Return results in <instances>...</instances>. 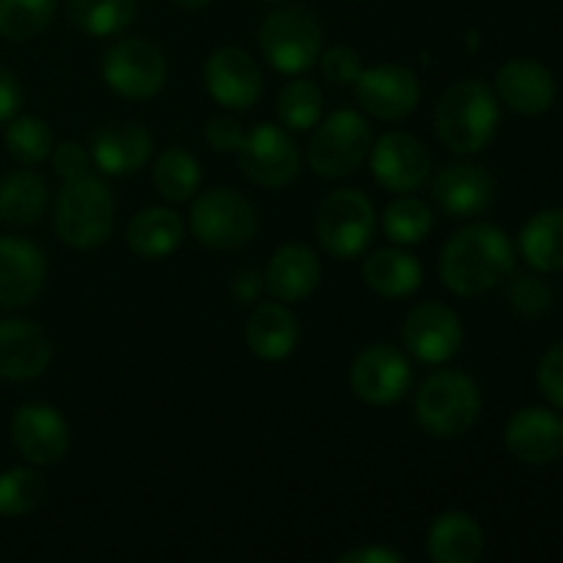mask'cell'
Masks as SVG:
<instances>
[{
	"label": "cell",
	"instance_id": "d590c367",
	"mask_svg": "<svg viewBox=\"0 0 563 563\" xmlns=\"http://www.w3.org/2000/svg\"><path fill=\"white\" fill-rule=\"evenodd\" d=\"M47 484L31 467H11L0 473V517H25L42 504Z\"/></svg>",
	"mask_w": 563,
	"mask_h": 563
},
{
	"label": "cell",
	"instance_id": "9c48e42d",
	"mask_svg": "<svg viewBox=\"0 0 563 563\" xmlns=\"http://www.w3.org/2000/svg\"><path fill=\"white\" fill-rule=\"evenodd\" d=\"M165 77H168V64L163 49L146 38H119L102 55V80L124 99L143 102L157 97L165 86Z\"/></svg>",
	"mask_w": 563,
	"mask_h": 563
},
{
	"label": "cell",
	"instance_id": "52a82bcc",
	"mask_svg": "<svg viewBox=\"0 0 563 563\" xmlns=\"http://www.w3.org/2000/svg\"><path fill=\"white\" fill-rule=\"evenodd\" d=\"M192 234L214 251H234L247 245L258 229V214L253 203L229 187H218L192 201Z\"/></svg>",
	"mask_w": 563,
	"mask_h": 563
},
{
	"label": "cell",
	"instance_id": "5bb4252c",
	"mask_svg": "<svg viewBox=\"0 0 563 563\" xmlns=\"http://www.w3.org/2000/svg\"><path fill=\"white\" fill-rule=\"evenodd\" d=\"M401 339L412 357L440 366L460 352L462 322L456 311H451L443 302H421L405 317Z\"/></svg>",
	"mask_w": 563,
	"mask_h": 563
},
{
	"label": "cell",
	"instance_id": "2e32d148",
	"mask_svg": "<svg viewBox=\"0 0 563 563\" xmlns=\"http://www.w3.org/2000/svg\"><path fill=\"white\" fill-rule=\"evenodd\" d=\"M209 97L229 110H247L262 97V69L251 53L240 47H220L203 66Z\"/></svg>",
	"mask_w": 563,
	"mask_h": 563
},
{
	"label": "cell",
	"instance_id": "603a6c76",
	"mask_svg": "<svg viewBox=\"0 0 563 563\" xmlns=\"http://www.w3.org/2000/svg\"><path fill=\"white\" fill-rule=\"evenodd\" d=\"M91 157L108 176L137 174L152 157V135L135 121H113L97 130Z\"/></svg>",
	"mask_w": 563,
	"mask_h": 563
},
{
	"label": "cell",
	"instance_id": "5b68a950",
	"mask_svg": "<svg viewBox=\"0 0 563 563\" xmlns=\"http://www.w3.org/2000/svg\"><path fill=\"white\" fill-rule=\"evenodd\" d=\"M264 58L284 75L308 71L322 55V25L302 5H284L269 11L258 31Z\"/></svg>",
	"mask_w": 563,
	"mask_h": 563
},
{
	"label": "cell",
	"instance_id": "ba28073f",
	"mask_svg": "<svg viewBox=\"0 0 563 563\" xmlns=\"http://www.w3.org/2000/svg\"><path fill=\"white\" fill-rule=\"evenodd\" d=\"M317 236L333 258L363 256L374 240V207L366 192L335 190L322 201L317 214Z\"/></svg>",
	"mask_w": 563,
	"mask_h": 563
},
{
	"label": "cell",
	"instance_id": "60d3db41",
	"mask_svg": "<svg viewBox=\"0 0 563 563\" xmlns=\"http://www.w3.org/2000/svg\"><path fill=\"white\" fill-rule=\"evenodd\" d=\"M207 143L214 152H240L242 143H245V132H242L240 121L229 119V115H218L207 124Z\"/></svg>",
	"mask_w": 563,
	"mask_h": 563
},
{
	"label": "cell",
	"instance_id": "8fae6325",
	"mask_svg": "<svg viewBox=\"0 0 563 563\" xmlns=\"http://www.w3.org/2000/svg\"><path fill=\"white\" fill-rule=\"evenodd\" d=\"M350 385L366 405L385 407L405 399L412 385V366L405 352L390 344L366 346L350 368Z\"/></svg>",
	"mask_w": 563,
	"mask_h": 563
},
{
	"label": "cell",
	"instance_id": "484cf974",
	"mask_svg": "<svg viewBox=\"0 0 563 563\" xmlns=\"http://www.w3.org/2000/svg\"><path fill=\"white\" fill-rule=\"evenodd\" d=\"M363 280L372 291L388 300H399V297L418 291L423 280V267L416 256L396 247H385V251L372 253L363 262Z\"/></svg>",
	"mask_w": 563,
	"mask_h": 563
},
{
	"label": "cell",
	"instance_id": "4dcf8cb0",
	"mask_svg": "<svg viewBox=\"0 0 563 563\" xmlns=\"http://www.w3.org/2000/svg\"><path fill=\"white\" fill-rule=\"evenodd\" d=\"M201 185V165L179 146L165 148L154 163V187L170 203L190 201Z\"/></svg>",
	"mask_w": 563,
	"mask_h": 563
},
{
	"label": "cell",
	"instance_id": "3957f363",
	"mask_svg": "<svg viewBox=\"0 0 563 563\" xmlns=\"http://www.w3.org/2000/svg\"><path fill=\"white\" fill-rule=\"evenodd\" d=\"M115 225V201L110 187L86 174L66 181L55 203V231L77 251H91L110 240Z\"/></svg>",
	"mask_w": 563,
	"mask_h": 563
},
{
	"label": "cell",
	"instance_id": "f546056e",
	"mask_svg": "<svg viewBox=\"0 0 563 563\" xmlns=\"http://www.w3.org/2000/svg\"><path fill=\"white\" fill-rule=\"evenodd\" d=\"M135 0H66V14L93 38L119 36L135 20Z\"/></svg>",
	"mask_w": 563,
	"mask_h": 563
},
{
	"label": "cell",
	"instance_id": "8992f818",
	"mask_svg": "<svg viewBox=\"0 0 563 563\" xmlns=\"http://www.w3.org/2000/svg\"><path fill=\"white\" fill-rule=\"evenodd\" d=\"M372 146L368 121L355 110H335L313 132L308 143V165L324 179H344L366 163Z\"/></svg>",
	"mask_w": 563,
	"mask_h": 563
},
{
	"label": "cell",
	"instance_id": "ac0fdd59",
	"mask_svg": "<svg viewBox=\"0 0 563 563\" xmlns=\"http://www.w3.org/2000/svg\"><path fill=\"white\" fill-rule=\"evenodd\" d=\"M498 97L506 108L520 115H542L555 102V77L544 64L533 58H515L504 64L495 77Z\"/></svg>",
	"mask_w": 563,
	"mask_h": 563
},
{
	"label": "cell",
	"instance_id": "bcb514c9",
	"mask_svg": "<svg viewBox=\"0 0 563 563\" xmlns=\"http://www.w3.org/2000/svg\"><path fill=\"white\" fill-rule=\"evenodd\" d=\"M269 3H280V0H269Z\"/></svg>",
	"mask_w": 563,
	"mask_h": 563
},
{
	"label": "cell",
	"instance_id": "ffe728a7",
	"mask_svg": "<svg viewBox=\"0 0 563 563\" xmlns=\"http://www.w3.org/2000/svg\"><path fill=\"white\" fill-rule=\"evenodd\" d=\"M432 198L451 218H473L489 209L495 198V181L473 163H451L434 176Z\"/></svg>",
	"mask_w": 563,
	"mask_h": 563
},
{
	"label": "cell",
	"instance_id": "d6986e66",
	"mask_svg": "<svg viewBox=\"0 0 563 563\" xmlns=\"http://www.w3.org/2000/svg\"><path fill=\"white\" fill-rule=\"evenodd\" d=\"M506 449L528 465H548L563 454V421L553 410L526 407L506 423Z\"/></svg>",
	"mask_w": 563,
	"mask_h": 563
},
{
	"label": "cell",
	"instance_id": "cb8c5ba5",
	"mask_svg": "<svg viewBox=\"0 0 563 563\" xmlns=\"http://www.w3.org/2000/svg\"><path fill=\"white\" fill-rule=\"evenodd\" d=\"M247 346L262 361H284L297 350L300 324L284 302H262L247 319Z\"/></svg>",
	"mask_w": 563,
	"mask_h": 563
},
{
	"label": "cell",
	"instance_id": "30bf717a",
	"mask_svg": "<svg viewBox=\"0 0 563 563\" xmlns=\"http://www.w3.org/2000/svg\"><path fill=\"white\" fill-rule=\"evenodd\" d=\"M236 154H240V165L247 179L269 190L291 185L300 174V148L295 146L284 126H253Z\"/></svg>",
	"mask_w": 563,
	"mask_h": 563
},
{
	"label": "cell",
	"instance_id": "277c9868",
	"mask_svg": "<svg viewBox=\"0 0 563 563\" xmlns=\"http://www.w3.org/2000/svg\"><path fill=\"white\" fill-rule=\"evenodd\" d=\"M482 416V394L467 374L443 368L416 394V418L432 438H460Z\"/></svg>",
	"mask_w": 563,
	"mask_h": 563
},
{
	"label": "cell",
	"instance_id": "f35d334b",
	"mask_svg": "<svg viewBox=\"0 0 563 563\" xmlns=\"http://www.w3.org/2000/svg\"><path fill=\"white\" fill-rule=\"evenodd\" d=\"M539 388L550 405L563 410V341H555L539 363Z\"/></svg>",
	"mask_w": 563,
	"mask_h": 563
},
{
	"label": "cell",
	"instance_id": "44dd1931",
	"mask_svg": "<svg viewBox=\"0 0 563 563\" xmlns=\"http://www.w3.org/2000/svg\"><path fill=\"white\" fill-rule=\"evenodd\" d=\"M53 344L38 324L25 319H0V377L33 379L47 372Z\"/></svg>",
	"mask_w": 563,
	"mask_h": 563
},
{
	"label": "cell",
	"instance_id": "4fadbf2b",
	"mask_svg": "<svg viewBox=\"0 0 563 563\" xmlns=\"http://www.w3.org/2000/svg\"><path fill=\"white\" fill-rule=\"evenodd\" d=\"M372 174L385 190L412 192L421 190L432 176V157L427 146L410 132H388L368 152Z\"/></svg>",
	"mask_w": 563,
	"mask_h": 563
},
{
	"label": "cell",
	"instance_id": "7a4b0ae2",
	"mask_svg": "<svg viewBox=\"0 0 563 563\" xmlns=\"http://www.w3.org/2000/svg\"><path fill=\"white\" fill-rule=\"evenodd\" d=\"M498 97L478 80H462L445 88L434 113L440 141L456 154H476L489 146L498 132Z\"/></svg>",
	"mask_w": 563,
	"mask_h": 563
},
{
	"label": "cell",
	"instance_id": "f1b7e54d",
	"mask_svg": "<svg viewBox=\"0 0 563 563\" xmlns=\"http://www.w3.org/2000/svg\"><path fill=\"white\" fill-rule=\"evenodd\" d=\"M47 207V185L33 170H14L0 181V220L9 225H33Z\"/></svg>",
	"mask_w": 563,
	"mask_h": 563
},
{
	"label": "cell",
	"instance_id": "9a60e30c",
	"mask_svg": "<svg viewBox=\"0 0 563 563\" xmlns=\"http://www.w3.org/2000/svg\"><path fill=\"white\" fill-rule=\"evenodd\" d=\"M355 97L368 115L383 121L405 119L418 108L421 86L407 66L379 64L363 69L355 80Z\"/></svg>",
	"mask_w": 563,
	"mask_h": 563
},
{
	"label": "cell",
	"instance_id": "d6a6232c",
	"mask_svg": "<svg viewBox=\"0 0 563 563\" xmlns=\"http://www.w3.org/2000/svg\"><path fill=\"white\" fill-rule=\"evenodd\" d=\"M55 0H0V36L9 42H31L49 27Z\"/></svg>",
	"mask_w": 563,
	"mask_h": 563
},
{
	"label": "cell",
	"instance_id": "4316f807",
	"mask_svg": "<svg viewBox=\"0 0 563 563\" xmlns=\"http://www.w3.org/2000/svg\"><path fill=\"white\" fill-rule=\"evenodd\" d=\"M185 225L176 212L165 207H148L132 218L126 229V245L141 258H168L181 245Z\"/></svg>",
	"mask_w": 563,
	"mask_h": 563
},
{
	"label": "cell",
	"instance_id": "e575fe53",
	"mask_svg": "<svg viewBox=\"0 0 563 563\" xmlns=\"http://www.w3.org/2000/svg\"><path fill=\"white\" fill-rule=\"evenodd\" d=\"M5 148L22 165H36L53 152V132L38 115H14L5 126Z\"/></svg>",
	"mask_w": 563,
	"mask_h": 563
},
{
	"label": "cell",
	"instance_id": "7bdbcfd3",
	"mask_svg": "<svg viewBox=\"0 0 563 563\" xmlns=\"http://www.w3.org/2000/svg\"><path fill=\"white\" fill-rule=\"evenodd\" d=\"M22 104V88L20 80L11 75L9 69L0 66V124H5L9 119H14L16 110Z\"/></svg>",
	"mask_w": 563,
	"mask_h": 563
},
{
	"label": "cell",
	"instance_id": "7c38bea8",
	"mask_svg": "<svg viewBox=\"0 0 563 563\" xmlns=\"http://www.w3.org/2000/svg\"><path fill=\"white\" fill-rule=\"evenodd\" d=\"M11 443L31 465H58L69 451V427L53 405L31 401L11 418Z\"/></svg>",
	"mask_w": 563,
	"mask_h": 563
},
{
	"label": "cell",
	"instance_id": "b9f144b4",
	"mask_svg": "<svg viewBox=\"0 0 563 563\" xmlns=\"http://www.w3.org/2000/svg\"><path fill=\"white\" fill-rule=\"evenodd\" d=\"M339 563H405V555L385 544H368V548H355L341 553Z\"/></svg>",
	"mask_w": 563,
	"mask_h": 563
},
{
	"label": "cell",
	"instance_id": "8d00e7d4",
	"mask_svg": "<svg viewBox=\"0 0 563 563\" xmlns=\"http://www.w3.org/2000/svg\"><path fill=\"white\" fill-rule=\"evenodd\" d=\"M509 306L515 308L520 317H542L553 306V295L548 286L533 275H520L511 280L509 286Z\"/></svg>",
	"mask_w": 563,
	"mask_h": 563
},
{
	"label": "cell",
	"instance_id": "836d02e7",
	"mask_svg": "<svg viewBox=\"0 0 563 563\" xmlns=\"http://www.w3.org/2000/svg\"><path fill=\"white\" fill-rule=\"evenodd\" d=\"M278 119L286 130H311L313 124L322 121L324 97L317 82L311 80H291L284 91L278 93Z\"/></svg>",
	"mask_w": 563,
	"mask_h": 563
},
{
	"label": "cell",
	"instance_id": "74e56055",
	"mask_svg": "<svg viewBox=\"0 0 563 563\" xmlns=\"http://www.w3.org/2000/svg\"><path fill=\"white\" fill-rule=\"evenodd\" d=\"M319 66H322V75L328 77L333 86H350L361 77L363 64L361 55L352 47H330L319 55Z\"/></svg>",
	"mask_w": 563,
	"mask_h": 563
},
{
	"label": "cell",
	"instance_id": "7402d4cb",
	"mask_svg": "<svg viewBox=\"0 0 563 563\" xmlns=\"http://www.w3.org/2000/svg\"><path fill=\"white\" fill-rule=\"evenodd\" d=\"M322 278V264L319 256L308 245L289 242L273 253L264 273V286L280 302H302L317 291Z\"/></svg>",
	"mask_w": 563,
	"mask_h": 563
},
{
	"label": "cell",
	"instance_id": "e0dca14e",
	"mask_svg": "<svg viewBox=\"0 0 563 563\" xmlns=\"http://www.w3.org/2000/svg\"><path fill=\"white\" fill-rule=\"evenodd\" d=\"M47 278L42 247L22 236H0V308H22L36 300Z\"/></svg>",
	"mask_w": 563,
	"mask_h": 563
},
{
	"label": "cell",
	"instance_id": "d4e9b609",
	"mask_svg": "<svg viewBox=\"0 0 563 563\" xmlns=\"http://www.w3.org/2000/svg\"><path fill=\"white\" fill-rule=\"evenodd\" d=\"M484 553V531L465 511H445L429 526L427 555L434 563H473Z\"/></svg>",
	"mask_w": 563,
	"mask_h": 563
},
{
	"label": "cell",
	"instance_id": "ee69618b",
	"mask_svg": "<svg viewBox=\"0 0 563 563\" xmlns=\"http://www.w3.org/2000/svg\"><path fill=\"white\" fill-rule=\"evenodd\" d=\"M258 291H262V280H258V275L251 273V269H245V273H240L234 278V295L240 297L242 302L256 300Z\"/></svg>",
	"mask_w": 563,
	"mask_h": 563
},
{
	"label": "cell",
	"instance_id": "1f68e13d",
	"mask_svg": "<svg viewBox=\"0 0 563 563\" xmlns=\"http://www.w3.org/2000/svg\"><path fill=\"white\" fill-rule=\"evenodd\" d=\"M434 225V214L427 201L401 192V198L390 201L383 212V231L390 242L399 245H418L429 236Z\"/></svg>",
	"mask_w": 563,
	"mask_h": 563
},
{
	"label": "cell",
	"instance_id": "6da1fadb",
	"mask_svg": "<svg viewBox=\"0 0 563 563\" xmlns=\"http://www.w3.org/2000/svg\"><path fill=\"white\" fill-rule=\"evenodd\" d=\"M515 273V245L489 223H473L456 231L440 253V278L460 297L493 291Z\"/></svg>",
	"mask_w": 563,
	"mask_h": 563
},
{
	"label": "cell",
	"instance_id": "83f0119b",
	"mask_svg": "<svg viewBox=\"0 0 563 563\" xmlns=\"http://www.w3.org/2000/svg\"><path fill=\"white\" fill-rule=\"evenodd\" d=\"M520 253L537 273L563 267V209H544L522 225Z\"/></svg>",
	"mask_w": 563,
	"mask_h": 563
},
{
	"label": "cell",
	"instance_id": "f6af8a7d",
	"mask_svg": "<svg viewBox=\"0 0 563 563\" xmlns=\"http://www.w3.org/2000/svg\"><path fill=\"white\" fill-rule=\"evenodd\" d=\"M170 3L181 5V9H201V5H207L209 0H170Z\"/></svg>",
	"mask_w": 563,
	"mask_h": 563
},
{
	"label": "cell",
	"instance_id": "ab89813d",
	"mask_svg": "<svg viewBox=\"0 0 563 563\" xmlns=\"http://www.w3.org/2000/svg\"><path fill=\"white\" fill-rule=\"evenodd\" d=\"M53 170L64 181L80 179L88 174V154L77 141H64L53 146Z\"/></svg>",
	"mask_w": 563,
	"mask_h": 563
}]
</instances>
